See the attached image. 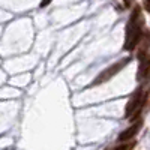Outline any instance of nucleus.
<instances>
[{
	"mask_svg": "<svg viewBox=\"0 0 150 150\" xmlns=\"http://www.w3.org/2000/svg\"><path fill=\"white\" fill-rule=\"evenodd\" d=\"M50 3H51V0H42V2H41V8H45V6H48Z\"/></svg>",
	"mask_w": 150,
	"mask_h": 150,
	"instance_id": "nucleus-9",
	"label": "nucleus"
},
{
	"mask_svg": "<svg viewBox=\"0 0 150 150\" xmlns=\"http://www.w3.org/2000/svg\"><path fill=\"white\" fill-rule=\"evenodd\" d=\"M137 78H138V81L150 80V54H146L144 57L140 59V68Z\"/></svg>",
	"mask_w": 150,
	"mask_h": 150,
	"instance_id": "nucleus-5",
	"label": "nucleus"
},
{
	"mask_svg": "<svg viewBox=\"0 0 150 150\" xmlns=\"http://www.w3.org/2000/svg\"><path fill=\"white\" fill-rule=\"evenodd\" d=\"M131 62V57H125V59H122V60H119L117 63H114V65H111L110 68H107L105 71H102L101 74H99V77L90 84V87H93V86H99V84H102V83H105V81H108V80H111L112 77H114L116 74H119L125 66H126L128 63Z\"/></svg>",
	"mask_w": 150,
	"mask_h": 150,
	"instance_id": "nucleus-3",
	"label": "nucleus"
},
{
	"mask_svg": "<svg viewBox=\"0 0 150 150\" xmlns=\"http://www.w3.org/2000/svg\"><path fill=\"white\" fill-rule=\"evenodd\" d=\"M143 128V120L141 119H138V120H135V123H132L131 126L128 128V129H125L120 135H119V141H129V140H132L134 137L138 134V131Z\"/></svg>",
	"mask_w": 150,
	"mask_h": 150,
	"instance_id": "nucleus-4",
	"label": "nucleus"
},
{
	"mask_svg": "<svg viewBox=\"0 0 150 150\" xmlns=\"http://www.w3.org/2000/svg\"><path fill=\"white\" fill-rule=\"evenodd\" d=\"M123 3L126 8H131V0H123Z\"/></svg>",
	"mask_w": 150,
	"mask_h": 150,
	"instance_id": "nucleus-10",
	"label": "nucleus"
},
{
	"mask_svg": "<svg viewBox=\"0 0 150 150\" xmlns=\"http://www.w3.org/2000/svg\"><path fill=\"white\" fill-rule=\"evenodd\" d=\"M143 24H144V18L141 15V8L135 6L132 9L131 18H129L128 26H126V39H125V45H123V48L126 51H132V50H135L138 47V44L141 41V36L144 33Z\"/></svg>",
	"mask_w": 150,
	"mask_h": 150,
	"instance_id": "nucleus-1",
	"label": "nucleus"
},
{
	"mask_svg": "<svg viewBox=\"0 0 150 150\" xmlns=\"http://www.w3.org/2000/svg\"><path fill=\"white\" fill-rule=\"evenodd\" d=\"M135 147V141H123V144H120V146H117V147H114L112 150H132Z\"/></svg>",
	"mask_w": 150,
	"mask_h": 150,
	"instance_id": "nucleus-7",
	"label": "nucleus"
},
{
	"mask_svg": "<svg viewBox=\"0 0 150 150\" xmlns=\"http://www.w3.org/2000/svg\"><path fill=\"white\" fill-rule=\"evenodd\" d=\"M143 5H144V9L150 14V0H144V3H143Z\"/></svg>",
	"mask_w": 150,
	"mask_h": 150,
	"instance_id": "nucleus-8",
	"label": "nucleus"
},
{
	"mask_svg": "<svg viewBox=\"0 0 150 150\" xmlns=\"http://www.w3.org/2000/svg\"><path fill=\"white\" fill-rule=\"evenodd\" d=\"M149 96H150V92H144L143 87L137 89V92L132 95V98L129 99V102L126 105V111H125V116L126 117H131L132 120L137 119L140 116V112L143 110V107L146 105V102L149 101Z\"/></svg>",
	"mask_w": 150,
	"mask_h": 150,
	"instance_id": "nucleus-2",
	"label": "nucleus"
},
{
	"mask_svg": "<svg viewBox=\"0 0 150 150\" xmlns=\"http://www.w3.org/2000/svg\"><path fill=\"white\" fill-rule=\"evenodd\" d=\"M138 54H137V57H138V60L141 57H144L146 54H149V50H150V32H144L143 36H141V41L138 44Z\"/></svg>",
	"mask_w": 150,
	"mask_h": 150,
	"instance_id": "nucleus-6",
	"label": "nucleus"
}]
</instances>
